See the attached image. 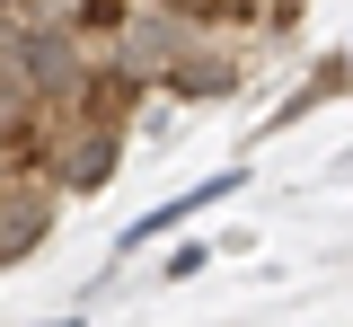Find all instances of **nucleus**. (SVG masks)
<instances>
[{
    "mask_svg": "<svg viewBox=\"0 0 353 327\" xmlns=\"http://www.w3.org/2000/svg\"><path fill=\"white\" fill-rule=\"evenodd\" d=\"M248 80V62H239V36H194V45L176 53L168 71V97H194V106H212V97H230Z\"/></svg>",
    "mask_w": 353,
    "mask_h": 327,
    "instance_id": "2",
    "label": "nucleus"
},
{
    "mask_svg": "<svg viewBox=\"0 0 353 327\" xmlns=\"http://www.w3.org/2000/svg\"><path fill=\"white\" fill-rule=\"evenodd\" d=\"M44 327H80V319H44Z\"/></svg>",
    "mask_w": 353,
    "mask_h": 327,
    "instance_id": "5",
    "label": "nucleus"
},
{
    "mask_svg": "<svg viewBox=\"0 0 353 327\" xmlns=\"http://www.w3.org/2000/svg\"><path fill=\"white\" fill-rule=\"evenodd\" d=\"M194 212H203V204H194V186H185V195H176V204H159V212H141V221H132V230H124V248H150V239H168L176 221H194Z\"/></svg>",
    "mask_w": 353,
    "mask_h": 327,
    "instance_id": "3",
    "label": "nucleus"
},
{
    "mask_svg": "<svg viewBox=\"0 0 353 327\" xmlns=\"http://www.w3.org/2000/svg\"><path fill=\"white\" fill-rule=\"evenodd\" d=\"M115 168H124V124H97V115H53L44 159H36V177H44L53 195H97Z\"/></svg>",
    "mask_w": 353,
    "mask_h": 327,
    "instance_id": "1",
    "label": "nucleus"
},
{
    "mask_svg": "<svg viewBox=\"0 0 353 327\" xmlns=\"http://www.w3.org/2000/svg\"><path fill=\"white\" fill-rule=\"evenodd\" d=\"M203 266H212V248H203V239H176L159 275H168V283H185V275H203Z\"/></svg>",
    "mask_w": 353,
    "mask_h": 327,
    "instance_id": "4",
    "label": "nucleus"
}]
</instances>
